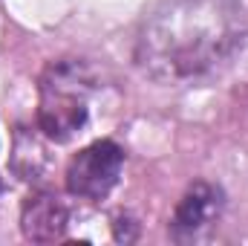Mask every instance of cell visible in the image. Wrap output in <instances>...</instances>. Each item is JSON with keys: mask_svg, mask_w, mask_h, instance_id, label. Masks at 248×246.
<instances>
[{"mask_svg": "<svg viewBox=\"0 0 248 246\" xmlns=\"http://www.w3.org/2000/svg\"><path fill=\"white\" fill-rule=\"evenodd\" d=\"M66 223H69V211L55 194H32L23 203L20 226L23 235L35 244H52L63 238Z\"/></svg>", "mask_w": 248, "mask_h": 246, "instance_id": "277c9868", "label": "cell"}, {"mask_svg": "<svg viewBox=\"0 0 248 246\" xmlns=\"http://www.w3.org/2000/svg\"><path fill=\"white\" fill-rule=\"evenodd\" d=\"M222 206H225L222 188L202 180L193 183L173 211V220H170L173 241H196L202 232H208L217 223V217L222 214Z\"/></svg>", "mask_w": 248, "mask_h": 246, "instance_id": "3957f363", "label": "cell"}, {"mask_svg": "<svg viewBox=\"0 0 248 246\" xmlns=\"http://www.w3.org/2000/svg\"><path fill=\"white\" fill-rule=\"evenodd\" d=\"M90 93H93V78L84 64H49L41 78V102H38V124L44 136L52 142L72 139L87 124Z\"/></svg>", "mask_w": 248, "mask_h": 246, "instance_id": "6da1fadb", "label": "cell"}, {"mask_svg": "<svg viewBox=\"0 0 248 246\" xmlns=\"http://www.w3.org/2000/svg\"><path fill=\"white\" fill-rule=\"evenodd\" d=\"M124 151L113 139H98L78 151L66 168V191L81 200H104L122 177Z\"/></svg>", "mask_w": 248, "mask_h": 246, "instance_id": "7a4b0ae2", "label": "cell"}]
</instances>
